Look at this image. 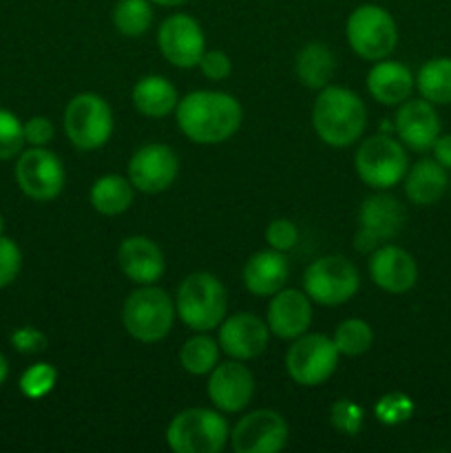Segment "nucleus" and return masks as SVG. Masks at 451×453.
<instances>
[{"label": "nucleus", "instance_id": "f257e3e1", "mask_svg": "<svg viewBox=\"0 0 451 453\" xmlns=\"http://www.w3.org/2000/svg\"><path fill=\"white\" fill-rule=\"evenodd\" d=\"M177 127L197 144H221L239 131L243 109L224 91H193L175 109Z\"/></svg>", "mask_w": 451, "mask_h": 453}, {"label": "nucleus", "instance_id": "f03ea898", "mask_svg": "<svg viewBox=\"0 0 451 453\" xmlns=\"http://www.w3.org/2000/svg\"><path fill=\"white\" fill-rule=\"evenodd\" d=\"M312 124L325 144L343 149L363 135L367 127V109L354 91L327 84L314 102Z\"/></svg>", "mask_w": 451, "mask_h": 453}, {"label": "nucleus", "instance_id": "7ed1b4c3", "mask_svg": "<svg viewBox=\"0 0 451 453\" xmlns=\"http://www.w3.org/2000/svg\"><path fill=\"white\" fill-rule=\"evenodd\" d=\"M226 308H228L226 288L215 274H188L177 290V314L184 326L195 332L217 330L226 319Z\"/></svg>", "mask_w": 451, "mask_h": 453}, {"label": "nucleus", "instance_id": "20e7f679", "mask_svg": "<svg viewBox=\"0 0 451 453\" xmlns=\"http://www.w3.org/2000/svg\"><path fill=\"white\" fill-rule=\"evenodd\" d=\"M175 314V305L162 288L144 286L124 301L122 323L140 343H157L171 332Z\"/></svg>", "mask_w": 451, "mask_h": 453}, {"label": "nucleus", "instance_id": "39448f33", "mask_svg": "<svg viewBox=\"0 0 451 453\" xmlns=\"http://www.w3.org/2000/svg\"><path fill=\"white\" fill-rule=\"evenodd\" d=\"M228 438L224 416L203 407L180 411L166 429V442L175 453H219Z\"/></svg>", "mask_w": 451, "mask_h": 453}, {"label": "nucleus", "instance_id": "423d86ee", "mask_svg": "<svg viewBox=\"0 0 451 453\" xmlns=\"http://www.w3.org/2000/svg\"><path fill=\"white\" fill-rule=\"evenodd\" d=\"M348 42L363 60H385L396 49L398 27L392 13L380 4H361L345 25Z\"/></svg>", "mask_w": 451, "mask_h": 453}, {"label": "nucleus", "instance_id": "0eeeda50", "mask_svg": "<svg viewBox=\"0 0 451 453\" xmlns=\"http://www.w3.org/2000/svg\"><path fill=\"white\" fill-rule=\"evenodd\" d=\"M65 131L78 150H96L113 135V111L97 93H78L65 109Z\"/></svg>", "mask_w": 451, "mask_h": 453}, {"label": "nucleus", "instance_id": "6e6552de", "mask_svg": "<svg viewBox=\"0 0 451 453\" xmlns=\"http://www.w3.org/2000/svg\"><path fill=\"white\" fill-rule=\"evenodd\" d=\"M361 286L356 265L340 255L321 257L303 274L305 295L321 305H340L352 299Z\"/></svg>", "mask_w": 451, "mask_h": 453}, {"label": "nucleus", "instance_id": "1a4fd4ad", "mask_svg": "<svg viewBox=\"0 0 451 453\" xmlns=\"http://www.w3.org/2000/svg\"><path fill=\"white\" fill-rule=\"evenodd\" d=\"M356 173L371 188H392L407 175V153L401 142L389 135L367 137L356 150Z\"/></svg>", "mask_w": 451, "mask_h": 453}, {"label": "nucleus", "instance_id": "9d476101", "mask_svg": "<svg viewBox=\"0 0 451 453\" xmlns=\"http://www.w3.org/2000/svg\"><path fill=\"white\" fill-rule=\"evenodd\" d=\"M339 349L325 334H301L287 349L286 367L294 383L303 388L323 385L339 365Z\"/></svg>", "mask_w": 451, "mask_h": 453}, {"label": "nucleus", "instance_id": "9b49d317", "mask_svg": "<svg viewBox=\"0 0 451 453\" xmlns=\"http://www.w3.org/2000/svg\"><path fill=\"white\" fill-rule=\"evenodd\" d=\"M16 181L29 199L51 202L65 188V166L60 157L44 146H31L18 155Z\"/></svg>", "mask_w": 451, "mask_h": 453}, {"label": "nucleus", "instance_id": "f8f14e48", "mask_svg": "<svg viewBox=\"0 0 451 453\" xmlns=\"http://www.w3.org/2000/svg\"><path fill=\"white\" fill-rule=\"evenodd\" d=\"M157 42L162 56L180 69H193L206 53L202 25L188 13H172L159 25Z\"/></svg>", "mask_w": 451, "mask_h": 453}, {"label": "nucleus", "instance_id": "ddd939ff", "mask_svg": "<svg viewBox=\"0 0 451 453\" xmlns=\"http://www.w3.org/2000/svg\"><path fill=\"white\" fill-rule=\"evenodd\" d=\"M287 423L272 410H256L243 416L230 434L237 453H274L287 442Z\"/></svg>", "mask_w": 451, "mask_h": 453}, {"label": "nucleus", "instance_id": "4468645a", "mask_svg": "<svg viewBox=\"0 0 451 453\" xmlns=\"http://www.w3.org/2000/svg\"><path fill=\"white\" fill-rule=\"evenodd\" d=\"M180 173V159L166 144H146L128 162V180L140 193L155 195L171 188Z\"/></svg>", "mask_w": 451, "mask_h": 453}, {"label": "nucleus", "instance_id": "2eb2a0df", "mask_svg": "<svg viewBox=\"0 0 451 453\" xmlns=\"http://www.w3.org/2000/svg\"><path fill=\"white\" fill-rule=\"evenodd\" d=\"M255 394V376L241 361L217 363L208 379V396L212 405L226 414H237L246 410Z\"/></svg>", "mask_w": 451, "mask_h": 453}, {"label": "nucleus", "instance_id": "dca6fc26", "mask_svg": "<svg viewBox=\"0 0 451 453\" xmlns=\"http://www.w3.org/2000/svg\"><path fill=\"white\" fill-rule=\"evenodd\" d=\"M268 336V323L250 312H237L221 321L219 348L237 361H250L264 352Z\"/></svg>", "mask_w": 451, "mask_h": 453}, {"label": "nucleus", "instance_id": "f3484780", "mask_svg": "<svg viewBox=\"0 0 451 453\" xmlns=\"http://www.w3.org/2000/svg\"><path fill=\"white\" fill-rule=\"evenodd\" d=\"M394 131L411 150H429L440 137V119L432 102L405 100L394 118Z\"/></svg>", "mask_w": 451, "mask_h": 453}, {"label": "nucleus", "instance_id": "a211bd4d", "mask_svg": "<svg viewBox=\"0 0 451 453\" xmlns=\"http://www.w3.org/2000/svg\"><path fill=\"white\" fill-rule=\"evenodd\" d=\"M312 326V299L299 290H279L268 305V327L286 341L299 339Z\"/></svg>", "mask_w": 451, "mask_h": 453}, {"label": "nucleus", "instance_id": "6ab92c4d", "mask_svg": "<svg viewBox=\"0 0 451 453\" xmlns=\"http://www.w3.org/2000/svg\"><path fill=\"white\" fill-rule=\"evenodd\" d=\"M371 281L385 292L402 295L411 290L418 279V265L414 257L398 246H383L371 252L370 259Z\"/></svg>", "mask_w": 451, "mask_h": 453}, {"label": "nucleus", "instance_id": "aec40b11", "mask_svg": "<svg viewBox=\"0 0 451 453\" xmlns=\"http://www.w3.org/2000/svg\"><path fill=\"white\" fill-rule=\"evenodd\" d=\"M118 264L119 270L140 286H153L164 277V270H166L162 248L153 239L141 237V234L124 239L118 250Z\"/></svg>", "mask_w": 451, "mask_h": 453}, {"label": "nucleus", "instance_id": "412c9836", "mask_svg": "<svg viewBox=\"0 0 451 453\" xmlns=\"http://www.w3.org/2000/svg\"><path fill=\"white\" fill-rule=\"evenodd\" d=\"M290 277V264L279 250H259L243 265V286L255 296H272L283 290Z\"/></svg>", "mask_w": 451, "mask_h": 453}, {"label": "nucleus", "instance_id": "4be33fe9", "mask_svg": "<svg viewBox=\"0 0 451 453\" xmlns=\"http://www.w3.org/2000/svg\"><path fill=\"white\" fill-rule=\"evenodd\" d=\"M414 87L416 80L411 71L396 60H378L367 73V88L380 104H402L409 100Z\"/></svg>", "mask_w": 451, "mask_h": 453}, {"label": "nucleus", "instance_id": "5701e85b", "mask_svg": "<svg viewBox=\"0 0 451 453\" xmlns=\"http://www.w3.org/2000/svg\"><path fill=\"white\" fill-rule=\"evenodd\" d=\"M405 208L398 202L396 197L387 193L371 195L363 202L361 212H358V221H361L363 228L376 233V237L383 242V239H394L405 226Z\"/></svg>", "mask_w": 451, "mask_h": 453}, {"label": "nucleus", "instance_id": "b1692460", "mask_svg": "<svg viewBox=\"0 0 451 453\" xmlns=\"http://www.w3.org/2000/svg\"><path fill=\"white\" fill-rule=\"evenodd\" d=\"M449 180L447 168H442L436 159H420L414 166L407 168L405 193L416 206H432L445 195Z\"/></svg>", "mask_w": 451, "mask_h": 453}, {"label": "nucleus", "instance_id": "393cba45", "mask_svg": "<svg viewBox=\"0 0 451 453\" xmlns=\"http://www.w3.org/2000/svg\"><path fill=\"white\" fill-rule=\"evenodd\" d=\"M133 104L146 118H166L180 104L177 88L164 75H146L133 87Z\"/></svg>", "mask_w": 451, "mask_h": 453}, {"label": "nucleus", "instance_id": "a878e982", "mask_svg": "<svg viewBox=\"0 0 451 453\" xmlns=\"http://www.w3.org/2000/svg\"><path fill=\"white\" fill-rule=\"evenodd\" d=\"M133 197H135V186L131 184V180H124L119 175H104L91 186V206L106 217L126 212Z\"/></svg>", "mask_w": 451, "mask_h": 453}, {"label": "nucleus", "instance_id": "bb28decb", "mask_svg": "<svg viewBox=\"0 0 451 453\" xmlns=\"http://www.w3.org/2000/svg\"><path fill=\"white\" fill-rule=\"evenodd\" d=\"M294 69L308 88H325L334 75V56L323 42H310L296 56Z\"/></svg>", "mask_w": 451, "mask_h": 453}, {"label": "nucleus", "instance_id": "cd10ccee", "mask_svg": "<svg viewBox=\"0 0 451 453\" xmlns=\"http://www.w3.org/2000/svg\"><path fill=\"white\" fill-rule=\"evenodd\" d=\"M420 96L432 104H451V58H433L416 75Z\"/></svg>", "mask_w": 451, "mask_h": 453}, {"label": "nucleus", "instance_id": "c85d7f7f", "mask_svg": "<svg viewBox=\"0 0 451 453\" xmlns=\"http://www.w3.org/2000/svg\"><path fill=\"white\" fill-rule=\"evenodd\" d=\"M180 363L193 376L210 374L219 363V343L212 341L206 332H199L181 345Z\"/></svg>", "mask_w": 451, "mask_h": 453}, {"label": "nucleus", "instance_id": "c756f323", "mask_svg": "<svg viewBox=\"0 0 451 453\" xmlns=\"http://www.w3.org/2000/svg\"><path fill=\"white\" fill-rule=\"evenodd\" d=\"M150 0H118L113 7V25L119 34L128 38L144 35L153 25Z\"/></svg>", "mask_w": 451, "mask_h": 453}, {"label": "nucleus", "instance_id": "7c9ffc66", "mask_svg": "<svg viewBox=\"0 0 451 453\" xmlns=\"http://www.w3.org/2000/svg\"><path fill=\"white\" fill-rule=\"evenodd\" d=\"M332 341L343 357H361L371 348L374 334H371L370 323L361 321V319H348L336 327Z\"/></svg>", "mask_w": 451, "mask_h": 453}, {"label": "nucleus", "instance_id": "2f4dec72", "mask_svg": "<svg viewBox=\"0 0 451 453\" xmlns=\"http://www.w3.org/2000/svg\"><path fill=\"white\" fill-rule=\"evenodd\" d=\"M57 383V372L51 363H35V365L27 367L22 372L20 380H18V388H20L22 396L29 398V401H40V398L47 396Z\"/></svg>", "mask_w": 451, "mask_h": 453}, {"label": "nucleus", "instance_id": "473e14b6", "mask_svg": "<svg viewBox=\"0 0 451 453\" xmlns=\"http://www.w3.org/2000/svg\"><path fill=\"white\" fill-rule=\"evenodd\" d=\"M25 144V127L18 115L7 109H0V162L18 157Z\"/></svg>", "mask_w": 451, "mask_h": 453}, {"label": "nucleus", "instance_id": "72a5a7b5", "mask_svg": "<svg viewBox=\"0 0 451 453\" xmlns=\"http://www.w3.org/2000/svg\"><path fill=\"white\" fill-rule=\"evenodd\" d=\"M374 414L383 425H401L411 418V414H414V403H411L409 396H405L401 392L387 394V396H383L376 403Z\"/></svg>", "mask_w": 451, "mask_h": 453}, {"label": "nucleus", "instance_id": "f704fd0d", "mask_svg": "<svg viewBox=\"0 0 451 453\" xmlns=\"http://www.w3.org/2000/svg\"><path fill=\"white\" fill-rule=\"evenodd\" d=\"M330 418H332V425H334L339 432L348 434V436H356L363 427V410L356 405V403L348 401V398L336 401L334 405H332Z\"/></svg>", "mask_w": 451, "mask_h": 453}, {"label": "nucleus", "instance_id": "c9c22d12", "mask_svg": "<svg viewBox=\"0 0 451 453\" xmlns=\"http://www.w3.org/2000/svg\"><path fill=\"white\" fill-rule=\"evenodd\" d=\"M22 268V252L18 243L9 237H0V288H7L16 281Z\"/></svg>", "mask_w": 451, "mask_h": 453}, {"label": "nucleus", "instance_id": "e433bc0d", "mask_svg": "<svg viewBox=\"0 0 451 453\" xmlns=\"http://www.w3.org/2000/svg\"><path fill=\"white\" fill-rule=\"evenodd\" d=\"M265 242L272 250L287 252L299 243V230L290 219H274L265 230Z\"/></svg>", "mask_w": 451, "mask_h": 453}, {"label": "nucleus", "instance_id": "4c0bfd02", "mask_svg": "<svg viewBox=\"0 0 451 453\" xmlns=\"http://www.w3.org/2000/svg\"><path fill=\"white\" fill-rule=\"evenodd\" d=\"M9 343L13 345V349L20 354H40L47 349V336L44 332H40L38 327H31V326H22L18 330L11 332L9 336Z\"/></svg>", "mask_w": 451, "mask_h": 453}, {"label": "nucleus", "instance_id": "58836bf2", "mask_svg": "<svg viewBox=\"0 0 451 453\" xmlns=\"http://www.w3.org/2000/svg\"><path fill=\"white\" fill-rule=\"evenodd\" d=\"M199 69H202V73L206 75V78L210 80H226L230 75V69H233V65H230V58L226 56L224 51H206L202 56V60H199Z\"/></svg>", "mask_w": 451, "mask_h": 453}, {"label": "nucleus", "instance_id": "ea45409f", "mask_svg": "<svg viewBox=\"0 0 451 453\" xmlns=\"http://www.w3.org/2000/svg\"><path fill=\"white\" fill-rule=\"evenodd\" d=\"M22 127H25L27 144L47 146L53 140V124L47 118H42V115H35V118L27 119Z\"/></svg>", "mask_w": 451, "mask_h": 453}, {"label": "nucleus", "instance_id": "a19ab883", "mask_svg": "<svg viewBox=\"0 0 451 453\" xmlns=\"http://www.w3.org/2000/svg\"><path fill=\"white\" fill-rule=\"evenodd\" d=\"M433 159L440 164L442 168L451 171V135H440L436 140V144L432 146Z\"/></svg>", "mask_w": 451, "mask_h": 453}, {"label": "nucleus", "instance_id": "79ce46f5", "mask_svg": "<svg viewBox=\"0 0 451 453\" xmlns=\"http://www.w3.org/2000/svg\"><path fill=\"white\" fill-rule=\"evenodd\" d=\"M380 239L376 237V233H371V230L367 228H358L356 237H354V246H356L358 252H363V255H367V252H374L376 248H378Z\"/></svg>", "mask_w": 451, "mask_h": 453}, {"label": "nucleus", "instance_id": "37998d69", "mask_svg": "<svg viewBox=\"0 0 451 453\" xmlns=\"http://www.w3.org/2000/svg\"><path fill=\"white\" fill-rule=\"evenodd\" d=\"M7 376H9V363H7V358H4V354L0 352V385L7 380Z\"/></svg>", "mask_w": 451, "mask_h": 453}, {"label": "nucleus", "instance_id": "c03bdc74", "mask_svg": "<svg viewBox=\"0 0 451 453\" xmlns=\"http://www.w3.org/2000/svg\"><path fill=\"white\" fill-rule=\"evenodd\" d=\"M153 4H159V7H180V4H186L188 0H150Z\"/></svg>", "mask_w": 451, "mask_h": 453}, {"label": "nucleus", "instance_id": "a18cd8bd", "mask_svg": "<svg viewBox=\"0 0 451 453\" xmlns=\"http://www.w3.org/2000/svg\"><path fill=\"white\" fill-rule=\"evenodd\" d=\"M3 234H4V217L0 215V237H3Z\"/></svg>", "mask_w": 451, "mask_h": 453}]
</instances>
